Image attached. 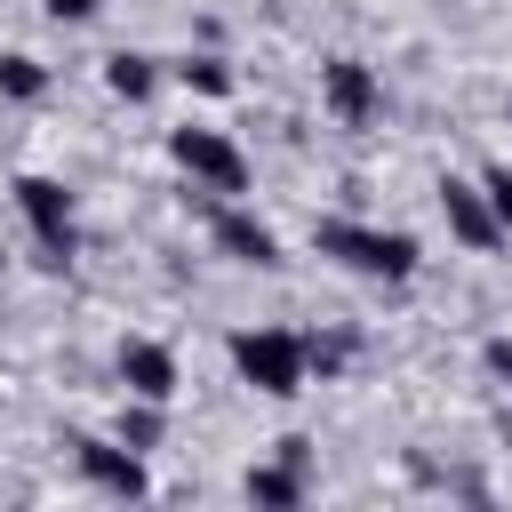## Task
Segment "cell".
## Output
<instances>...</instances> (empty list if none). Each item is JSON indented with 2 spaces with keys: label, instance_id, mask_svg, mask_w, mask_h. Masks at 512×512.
<instances>
[{
  "label": "cell",
  "instance_id": "9",
  "mask_svg": "<svg viewBox=\"0 0 512 512\" xmlns=\"http://www.w3.org/2000/svg\"><path fill=\"white\" fill-rule=\"evenodd\" d=\"M216 248H224L232 264H256V272L280 264V232H272L264 216H248V208H216Z\"/></svg>",
  "mask_w": 512,
  "mask_h": 512
},
{
  "label": "cell",
  "instance_id": "1",
  "mask_svg": "<svg viewBox=\"0 0 512 512\" xmlns=\"http://www.w3.org/2000/svg\"><path fill=\"white\" fill-rule=\"evenodd\" d=\"M312 248L368 272V280H408L424 256H416V232H384V224H344V216H320L312 224Z\"/></svg>",
  "mask_w": 512,
  "mask_h": 512
},
{
  "label": "cell",
  "instance_id": "11",
  "mask_svg": "<svg viewBox=\"0 0 512 512\" xmlns=\"http://www.w3.org/2000/svg\"><path fill=\"white\" fill-rule=\"evenodd\" d=\"M104 88H112V96H128V104H144V96L160 88V64H152V56H136V48H120V56H104Z\"/></svg>",
  "mask_w": 512,
  "mask_h": 512
},
{
  "label": "cell",
  "instance_id": "3",
  "mask_svg": "<svg viewBox=\"0 0 512 512\" xmlns=\"http://www.w3.org/2000/svg\"><path fill=\"white\" fill-rule=\"evenodd\" d=\"M168 152H176V168L192 176V184H208V192H248V152L224 136V128H176L168 136Z\"/></svg>",
  "mask_w": 512,
  "mask_h": 512
},
{
  "label": "cell",
  "instance_id": "4",
  "mask_svg": "<svg viewBox=\"0 0 512 512\" xmlns=\"http://www.w3.org/2000/svg\"><path fill=\"white\" fill-rule=\"evenodd\" d=\"M16 208H24V224H32V240H40V264L48 272H64L72 264V192L56 184V176H16Z\"/></svg>",
  "mask_w": 512,
  "mask_h": 512
},
{
  "label": "cell",
  "instance_id": "12",
  "mask_svg": "<svg viewBox=\"0 0 512 512\" xmlns=\"http://www.w3.org/2000/svg\"><path fill=\"white\" fill-rule=\"evenodd\" d=\"M40 88H48V64L40 56H0V96L8 104H32Z\"/></svg>",
  "mask_w": 512,
  "mask_h": 512
},
{
  "label": "cell",
  "instance_id": "17",
  "mask_svg": "<svg viewBox=\"0 0 512 512\" xmlns=\"http://www.w3.org/2000/svg\"><path fill=\"white\" fill-rule=\"evenodd\" d=\"M40 8H48V16H56V24H88V16H96V8H104V0H40Z\"/></svg>",
  "mask_w": 512,
  "mask_h": 512
},
{
  "label": "cell",
  "instance_id": "16",
  "mask_svg": "<svg viewBox=\"0 0 512 512\" xmlns=\"http://www.w3.org/2000/svg\"><path fill=\"white\" fill-rule=\"evenodd\" d=\"M480 368H488L496 384H512V336H488V344H480Z\"/></svg>",
  "mask_w": 512,
  "mask_h": 512
},
{
  "label": "cell",
  "instance_id": "14",
  "mask_svg": "<svg viewBox=\"0 0 512 512\" xmlns=\"http://www.w3.org/2000/svg\"><path fill=\"white\" fill-rule=\"evenodd\" d=\"M120 440H128V448H152V440H160V416H152V400L120 416Z\"/></svg>",
  "mask_w": 512,
  "mask_h": 512
},
{
  "label": "cell",
  "instance_id": "6",
  "mask_svg": "<svg viewBox=\"0 0 512 512\" xmlns=\"http://www.w3.org/2000/svg\"><path fill=\"white\" fill-rule=\"evenodd\" d=\"M80 448V472L104 488V496H120V504H136V496H152V472H144V448H112V440H72Z\"/></svg>",
  "mask_w": 512,
  "mask_h": 512
},
{
  "label": "cell",
  "instance_id": "7",
  "mask_svg": "<svg viewBox=\"0 0 512 512\" xmlns=\"http://www.w3.org/2000/svg\"><path fill=\"white\" fill-rule=\"evenodd\" d=\"M120 384H128L136 400L168 408L184 376H176V352H168V344H152V336H128V344H120Z\"/></svg>",
  "mask_w": 512,
  "mask_h": 512
},
{
  "label": "cell",
  "instance_id": "15",
  "mask_svg": "<svg viewBox=\"0 0 512 512\" xmlns=\"http://www.w3.org/2000/svg\"><path fill=\"white\" fill-rule=\"evenodd\" d=\"M480 192H488V208H496V224L512 232V168H488V176H480Z\"/></svg>",
  "mask_w": 512,
  "mask_h": 512
},
{
  "label": "cell",
  "instance_id": "5",
  "mask_svg": "<svg viewBox=\"0 0 512 512\" xmlns=\"http://www.w3.org/2000/svg\"><path fill=\"white\" fill-rule=\"evenodd\" d=\"M320 104H328L344 128H368V120L384 112V80H376L360 56H336V64L320 72Z\"/></svg>",
  "mask_w": 512,
  "mask_h": 512
},
{
  "label": "cell",
  "instance_id": "13",
  "mask_svg": "<svg viewBox=\"0 0 512 512\" xmlns=\"http://www.w3.org/2000/svg\"><path fill=\"white\" fill-rule=\"evenodd\" d=\"M176 72H184V80H192V88H200V96H232V72H224V64H216V56H184V64H176Z\"/></svg>",
  "mask_w": 512,
  "mask_h": 512
},
{
  "label": "cell",
  "instance_id": "2",
  "mask_svg": "<svg viewBox=\"0 0 512 512\" xmlns=\"http://www.w3.org/2000/svg\"><path fill=\"white\" fill-rule=\"evenodd\" d=\"M232 368H240V384H256L264 400H296L304 376H312L296 328H240V336H232Z\"/></svg>",
  "mask_w": 512,
  "mask_h": 512
},
{
  "label": "cell",
  "instance_id": "18",
  "mask_svg": "<svg viewBox=\"0 0 512 512\" xmlns=\"http://www.w3.org/2000/svg\"><path fill=\"white\" fill-rule=\"evenodd\" d=\"M504 448H512V424H504Z\"/></svg>",
  "mask_w": 512,
  "mask_h": 512
},
{
  "label": "cell",
  "instance_id": "10",
  "mask_svg": "<svg viewBox=\"0 0 512 512\" xmlns=\"http://www.w3.org/2000/svg\"><path fill=\"white\" fill-rule=\"evenodd\" d=\"M248 504H272V512L304 504V440H280V464L248 472Z\"/></svg>",
  "mask_w": 512,
  "mask_h": 512
},
{
  "label": "cell",
  "instance_id": "8",
  "mask_svg": "<svg viewBox=\"0 0 512 512\" xmlns=\"http://www.w3.org/2000/svg\"><path fill=\"white\" fill-rule=\"evenodd\" d=\"M440 216H448V232H456L464 248H496V240H504V224H496L488 192H480V184H464V176H448V184H440Z\"/></svg>",
  "mask_w": 512,
  "mask_h": 512
}]
</instances>
